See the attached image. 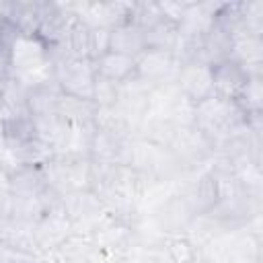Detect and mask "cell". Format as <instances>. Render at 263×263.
<instances>
[{
	"label": "cell",
	"mask_w": 263,
	"mask_h": 263,
	"mask_svg": "<svg viewBox=\"0 0 263 263\" xmlns=\"http://www.w3.org/2000/svg\"><path fill=\"white\" fill-rule=\"evenodd\" d=\"M18 31L8 18H0V51H10L12 41L16 39Z\"/></svg>",
	"instance_id": "7c38bea8"
},
{
	"label": "cell",
	"mask_w": 263,
	"mask_h": 263,
	"mask_svg": "<svg viewBox=\"0 0 263 263\" xmlns=\"http://www.w3.org/2000/svg\"><path fill=\"white\" fill-rule=\"evenodd\" d=\"M222 197H224L222 177L214 171H205L193 181L191 191L185 197V201L189 203L193 214H212L222 201Z\"/></svg>",
	"instance_id": "5b68a950"
},
{
	"label": "cell",
	"mask_w": 263,
	"mask_h": 263,
	"mask_svg": "<svg viewBox=\"0 0 263 263\" xmlns=\"http://www.w3.org/2000/svg\"><path fill=\"white\" fill-rule=\"evenodd\" d=\"M88 263H95V261H88Z\"/></svg>",
	"instance_id": "4fadbf2b"
},
{
	"label": "cell",
	"mask_w": 263,
	"mask_h": 263,
	"mask_svg": "<svg viewBox=\"0 0 263 263\" xmlns=\"http://www.w3.org/2000/svg\"><path fill=\"white\" fill-rule=\"evenodd\" d=\"M179 70V58L175 51L148 47L136 58V76L148 88H158L175 82Z\"/></svg>",
	"instance_id": "7a4b0ae2"
},
{
	"label": "cell",
	"mask_w": 263,
	"mask_h": 263,
	"mask_svg": "<svg viewBox=\"0 0 263 263\" xmlns=\"http://www.w3.org/2000/svg\"><path fill=\"white\" fill-rule=\"evenodd\" d=\"M121 99V84L111 82L107 78L97 76L95 78V86H92V105L99 111H107V109H115L119 105Z\"/></svg>",
	"instance_id": "30bf717a"
},
{
	"label": "cell",
	"mask_w": 263,
	"mask_h": 263,
	"mask_svg": "<svg viewBox=\"0 0 263 263\" xmlns=\"http://www.w3.org/2000/svg\"><path fill=\"white\" fill-rule=\"evenodd\" d=\"M62 90L55 84L53 78L43 80L35 86L27 88L25 95V109L29 115H33L35 119H43V117H51L58 115L60 109V101H62Z\"/></svg>",
	"instance_id": "8992f818"
},
{
	"label": "cell",
	"mask_w": 263,
	"mask_h": 263,
	"mask_svg": "<svg viewBox=\"0 0 263 263\" xmlns=\"http://www.w3.org/2000/svg\"><path fill=\"white\" fill-rule=\"evenodd\" d=\"M64 47H66V53L70 58L90 60V53H92V27L84 25L82 21H74L70 25V29H68Z\"/></svg>",
	"instance_id": "9c48e42d"
},
{
	"label": "cell",
	"mask_w": 263,
	"mask_h": 263,
	"mask_svg": "<svg viewBox=\"0 0 263 263\" xmlns=\"http://www.w3.org/2000/svg\"><path fill=\"white\" fill-rule=\"evenodd\" d=\"M210 74H212L214 95L228 101H236L240 92L247 88V84L251 82V78L259 76L236 58H226L216 64H210Z\"/></svg>",
	"instance_id": "3957f363"
},
{
	"label": "cell",
	"mask_w": 263,
	"mask_h": 263,
	"mask_svg": "<svg viewBox=\"0 0 263 263\" xmlns=\"http://www.w3.org/2000/svg\"><path fill=\"white\" fill-rule=\"evenodd\" d=\"M168 263H197V247L185 236H171L164 245Z\"/></svg>",
	"instance_id": "8fae6325"
},
{
	"label": "cell",
	"mask_w": 263,
	"mask_h": 263,
	"mask_svg": "<svg viewBox=\"0 0 263 263\" xmlns=\"http://www.w3.org/2000/svg\"><path fill=\"white\" fill-rule=\"evenodd\" d=\"M51 51L58 49L53 47ZM51 78L64 95L92 101V86L97 78L92 60L70 58L66 51H58V55H51Z\"/></svg>",
	"instance_id": "6da1fadb"
},
{
	"label": "cell",
	"mask_w": 263,
	"mask_h": 263,
	"mask_svg": "<svg viewBox=\"0 0 263 263\" xmlns=\"http://www.w3.org/2000/svg\"><path fill=\"white\" fill-rule=\"evenodd\" d=\"M109 51L123 53L129 58H138L142 51H146V35L140 25L134 21H123L115 25L109 33Z\"/></svg>",
	"instance_id": "52a82bcc"
},
{
	"label": "cell",
	"mask_w": 263,
	"mask_h": 263,
	"mask_svg": "<svg viewBox=\"0 0 263 263\" xmlns=\"http://www.w3.org/2000/svg\"><path fill=\"white\" fill-rule=\"evenodd\" d=\"M175 86L179 88L181 97L191 105L210 99L214 95L210 66L203 62H181L175 76Z\"/></svg>",
	"instance_id": "277c9868"
},
{
	"label": "cell",
	"mask_w": 263,
	"mask_h": 263,
	"mask_svg": "<svg viewBox=\"0 0 263 263\" xmlns=\"http://www.w3.org/2000/svg\"><path fill=\"white\" fill-rule=\"evenodd\" d=\"M92 64H95L97 76L107 78V80L117 82V84H123L136 76V58H129L123 53L107 51L101 58H97Z\"/></svg>",
	"instance_id": "ba28073f"
}]
</instances>
